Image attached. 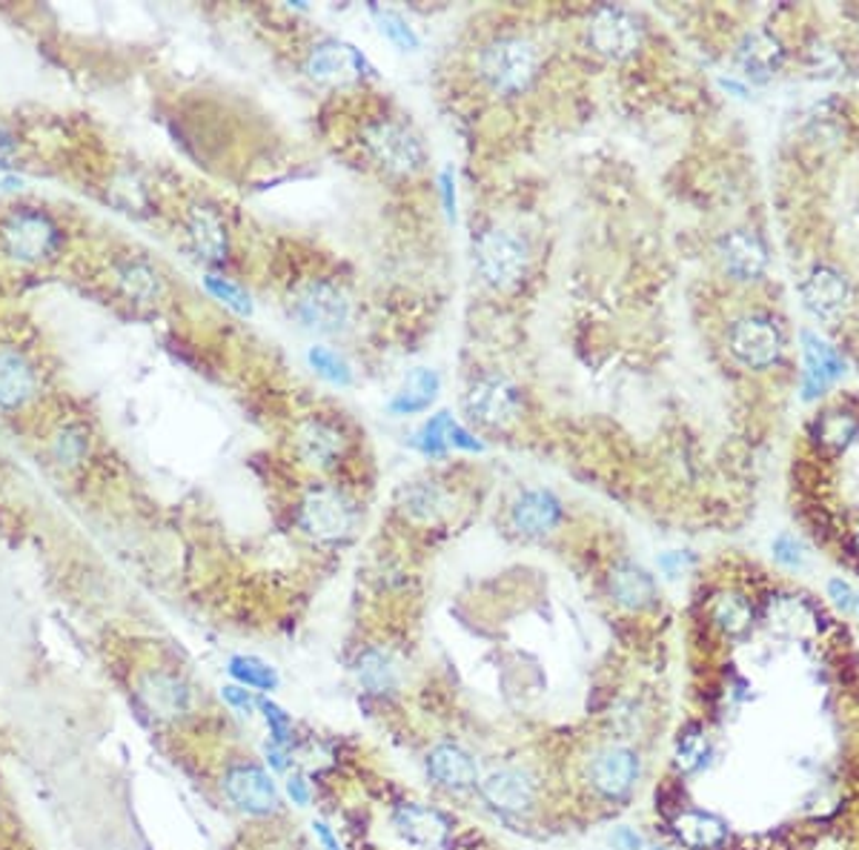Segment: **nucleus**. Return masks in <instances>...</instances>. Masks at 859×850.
Returning <instances> with one entry per match:
<instances>
[{
    "label": "nucleus",
    "mask_w": 859,
    "mask_h": 850,
    "mask_svg": "<svg viewBox=\"0 0 859 850\" xmlns=\"http://www.w3.org/2000/svg\"><path fill=\"white\" fill-rule=\"evenodd\" d=\"M41 390V373L27 350L0 344V410H23Z\"/></svg>",
    "instance_id": "f8f14e48"
},
{
    "label": "nucleus",
    "mask_w": 859,
    "mask_h": 850,
    "mask_svg": "<svg viewBox=\"0 0 859 850\" xmlns=\"http://www.w3.org/2000/svg\"><path fill=\"white\" fill-rule=\"evenodd\" d=\"M430 776L451 790H465L473 788L478 781V768L470 754H465L462 747L456 745H442L436 747L427 759Z\"/></svg>",
    "instance_id": "5701e85b"
},
{
    "label": "nucleus",
    "mask_w": 859,
    "mask_h": 850,
    "mask_svg": "<svg viewBox=\"0 0 859 850\" xmlns=\"http://www.w3.org/2000/svg\"><path fill=\"white\" fill-rule=\"evenodd\" d=\"M14 149H18V144H14V141H12V135L0 129V164H7V160H12Z\"/></svg>",
    "instance_id": "49530a36"
},
{
    "label": "nucleus",
    "mask_w": 859,
    "mask_h": 850,
    "mask_svg": "<svg viewBox=\"0 0 859 850\" xmlns=\"http://www.w3.org/2000/svg\"><path fill=\"white\" fill-rule=\"evenodd\" d=\"M639 774V759L628 747H608L593 759L590 779L593 788L604 796H622L633 788Z\"/></svg>",
    "instance_id": "aec40b11"
},
{
    "label": "nucleus",
    "mask_w": 859,
    "mask_h": 850,
    "mask_svg": "<svg viewBox=\"0 0 859 850\" xmlns=\"http://www.w3.org/2000/svg\"><path fill=\"white\" fill-rule=\"evenodd\" d=\"M292 447H296V456L310 464L312 470L333 473L339 470V464H344L346 453H350V438H346V429L341 427V422L324 413H315L301 418L296 433H292Z\"/></svg>",
    "instance_id": "0eeeda50"
},
{
    "label": "nucleus",
    "mask_w": 859,
    "mask_h": 850,
    "mask_svg": "<svg viewBox=\"0 0 859 850\" xmlns=\"http://www.w3.org/2000/svg\"><path fill=\"white\" fill-rule=\"evenodd\" d=\"M290 304L292 315L301 321V326L324 332V335L346 330L355 312L353 298L344 290V283L327 276L304 278L292 292Z\"/></svg>",
    "instance_id": "20e7f679"
},
{
    "label": "nucleus",
    "mask_w": 859,
    "mask_h": 850,
    "mask_svg": "<svg viewBox=\"0 0 859 850\" xmlns=\"http://www.w3.org/2000/svg\"><path fill=\"white\" fill-rule=\"evenodd\" d=\"M736 58H739V66L745 75L754 77V81H768L783 66V46L768 32H751L739 43Z\"/></svg>",
    "instance_id": "a878e982"
},
{
    "label": "nucleus",
    "mask_w": 859,
    "mask_h": 850,
    "mask_svg": "<svg viewBox=\"0 0 859 850\" xmlns=\"http://www.w3.org/2000/svg\"><path fill=\"white\" fill-rule=\"evenodd\" d=\"M221 693H224V698H227L229 705L236 707V711L250 713L252 707H256V698H252L250 693H247V687H241V685H229V687H224Z\"/></svg>",
    "instance_id": "a19ab883"
},
{
    "label": "nucleus",
    "mask_w": 859,
    "mask_h": 850,
    "mask_svg": "<svg viewBox=\"0 0 859 850\" xmlns=\"http://www.w3.org/2000/svg\"><path fill=\"white\" fill-rule=\"evenodd\" d=\"M482 796L496 810L519 813V810L530 808V802H534V781L527 779L525 774H519V770H496V774H490L482 781Z\"/></svg>",
    "instance_id": "b1692460"
},
{
    "label": "nucleus",
    "mask_w": 859,
    "mask_h": 850,
    "mask_svg": "<svg viewBox=\"0 0 859 850\" xmlns=\"http://www.w3.org/2000/svg\"><path fill=\"white\" fill-rule=\"evenodd\" d=\"M803 301L817 319H837L851 307V287L842 272L831 270V267H817L805 278Z\"/></svg>",
    "instance_id": "f3484780"
},
{
    "label": "nucleus",
    "mask_w": 859,
    "mask_h": 850,
    "mask_svg": "<svg viewBox=\"0 0 859 850\" xmlns=\"http://www.w3.org/2000/svg\"><path fill=\"white\" fill-rule=\"evenodd\" d=\"M673 828H676V837H680L687 848L696 850L716 848V844L725 842V833H728L725 825L711 813H682L680 819L673 822Z\"/></svg>",
    "instance_id": "c756f323"
},
{
    "label": "nucleus",
    "mask_w": 859,
    "mask_h": 850,
    "mask_svg": "<svg viewBox=\"0 0 859 850\" xmlns=\"http://www.w3.org/2000/svg\"><path fill=\"white\" fill-rule=\"evenodd\" d=\"M399 510L413 525H438L453 510V493L444 478H416L399 493Z\"/></svg>",
    "instance_id": "4468645a"
},
{
    "label": "nucleus",
    "mask_w": 859,
    "mask_h": 850,
    "mask_svg": "<svg viewBox=\"0 0 859 850\" xmlns=\"http://www.w3.org/2000/svg\"><path fill=\"white\" fill-rule=\"evenodd\" d=\"M828 593H831V599H834V604H837V608H842V610H851L853 608V590H851V584H848V581L834 579L831 584H828Z\"/></svg>",
    "instance_id": "79ce46f5"
},
{
    "label": "nucleus",
    "mask_w": 859,
    "mask_h": 850,
    "mask_svg": "<svg viewBox=\"0 0 859 850\" xmlns=\"http://www.w3.org/2000/svg\"><path fill=\"white\" fill-rule=\"evenodd\" d=\"M63 249V227L43 207H12L0 215V256L18 267H43Z\"/></svg>",
    "instance_id": "7ed1b4c3"
},
{
    "label": "nucleus",
    "mask_w": 859,
    "mask_h": 850,
    "mask_svg": "<svg viewBox=\"0 0 859 850\" xmlns=\"http://www.w3.org/2000/svg\"><path fill=\"white\" fill-rule=\"evenodd\" d=\"M857 422H853L851 415L842 413H831L828 418H822L819 424V436H822L825 444H834V447H846L853 436H857Z\"/></svg>",
    "instance_id": "f704fd0d"
},
{
    "label": "nucleus",
    "mask_w": 859,
    "mask_h": 850,
    "mask_svg": "<svg viewBox=\"0 0 859 850\" xmlns=\"http://www.w3.org/2000/svg\"><path fill=\"white\" fill-rule=\"evenodd\" d=\"M312 830H315V837L321 839V844H324V850H341L339 839L333 837V830L327 828L324 822H312Z\"/></svg>",
    "instance_id": "a18cd8bd"
},
{
    "label": "nucleus",
    "mask_w": 859,
    "mask_h": 850,
    "mask_svg": "<svg viewBox=\"0 0 859 850\" xmlns=\"http://www.w3.org/2000/svg\"><path fill=\"white\" fill-rule=\"evenodd\" d=\"M361 160L384 178L410 180L427 169V146L407 118L373 112L355 132Z\"/></svg>",
    "instance_id": "f257e3e1"
},
{
    "label": "nucleus",
    "mask_w": 859,
    "mask_h": 850,
    "mask_svg": "<svg viewBox=\"0 0 859 850\" xmlns=\"http://www.w3.org/2000/svg\"><path fill=\"white\" fill-rule=\"evenodd\" d=\"M613 842H617L619 850H642V839H639V833H633V830L628 828H619L617 833H613Z\"/></svg>",
    "instance_id": "c03bdc74"
},
{
    "label": "nucleus",
    "mask_w": 859,
    "mask_h": 850,
    "mask_svg": "<svg viewBox=\"0 0 859 850\" xmlns=\"http://www.w3.org/2000/svg\"><path fill=\"white\" fill-rule=\"evenodd\" d=\"M805 350V398H817L825 387H831L846 373V361L817 332H803Z\"/></svg>",
    "instance_id": "6ab92c4d"
},
{
    "label": "nucleus",
    "mask_w": 859,
    "mask_h": 850,
    "mask_svg": "<svg viewBox=\"0 0 859 850\" xmlns=\"http://www.w3.org/2000/svg\"><path fill=\"white\" fill-rule=\"evenodd\" d=\"M180 227L187 236L195 256L207 263H224L232 252V236H229L227 218L221 209L209 201H189L180 215Z\"/></svg>",
    "instance_id": "1a4fd4ad"
},
{
    "label": "nucleus",
    "mask_w": 859,
    "mask_h": 850,
    "mask_svg": "<svg viewBox=\"0 0 859 850\" xmlns=\"http://www.w3.org/2000/svg\"><path fill=\"white\" fill-rule=\"evenodd\" d=\"M355 673H359L361 685L373 693L393 691L395 682H399V667L384 650H364L359 656V664H355Z\"/></svg>",
    "instance_id": "7c9ffc66"
},
{
    "label": "nucleus",
    "mask_w": 859,
    "mask_h": 850,
    "mask_svg": "<svg viewBox=\"0 0 859 850\" xmlns=\"http://www.w3.org/2000/svg\"><path fill=\"white\" fill-rule=\"evenodd\" d=\"M541 72V52L536 41L521 32L493 35L476 52V75L493 95H525Z\"/></svg>",
    "instance_id": "f03ea898"
},
{
    "label": "nucleus",
    "mask_w": 859,
    "mask_h": 850,
    "mask_svg": "<svg viewBox=\"0 0 859 850\" xmlns=\"http://www.w3.org/2000/svg\"><path fill=\"white\" fill-rule=\"evenodd\" d=\"M590 46L597 49L599 55L610 58V61H624L642 43V29H639L637 18L624 9H599L590 18L588 27Z\"/></svg>",
    "instance_id": "9b49d317"
},
{
    "label": "nucleus",
    "mask_w": 859,
    "mask_h": 850,
    "mask_svg": "<svg viewBox=\"0 0 859 850\" xmlns=\"http://www.w3.org/2000/svg\"><path fill=\"white\" fill-rule=\"evenodd\" d=\"M770 630L790 639H808L817 633V615L797 595H779L768 608Z\"/></svg>",
    "instance_id": "cd10ccee"
},
{
    "label": "nucleus",
    "mask_w": 859,
    "mask_h": 850,
    "mask_svg": "<svg viewBox=\"0 0 859 850\" xmlns=\"http://www.w3.org/2000/svg\"><path fill=\"white\" fill-rule=\"evenodd\" d=\"M774 559L785 567H803V545H799L797 539H790V536H779V539L774 541Z\"/></svg>",
    "instance_id": "ea45409f"
},
{
    "label": "nucleus",
    "mask_w": 859,
    "mask_h": 850,
    "mask_svg": "<svg viewBox=\"0 0 859 850\" xmlns=\"http://www.w3.org/2000/svg\"><path fill=\"white\" fill-rule=\"evenodd\" d=\"M395 825L402 828L404 837L416 839L422 844H442L447 837V819L436 810L422 808V805H404L395 813Z\"/></svg>",
    "instance_id": "c85d7f7f"
},
{
    "label": "nucleus",
    "mask_w": 859,
    "mask_h": 850,
    "mask_svg": "<svg viewBox=\"0 0 859 850\" xmlns=\"http://www.w3.org/2000/svg\"><path fill=\"white\" fill-rule=\"evenodd\" d=\"M720 258L725 263V270L739 281H754L765 272L768 263V252H765L763 241L745 229H734L720 241Z\"/></svg>",
    "instance_id": "412c9836"
},
{
    "label": "nucleus",
    "mask_w": 859,
    "mask_h": 850,
    "mask_svg": "<svg viewBox=\"0 0 859 850\" xmlns=\"http://www.w3.org/2000/svg\"><path fill=\"white\" fill-rule=\"evenodd\" d=\"M112 281L132 304L153 307L167 296V281L158 267L138 252H124L112 261Z\"/></svg>",
    "instance_id": "ddd939ff"
},
{
    "label": "nucleus",
    "mask_w": 859,
    "mask_h": 850,
    "mask_svg": "<svg viewBox=\"0 0 859 850\" xmlns=\"http://www.w3.org/2000/svg\"><path fill=\"white\" fill-rule=\"evenodd\" d=\"M287 794H290V799L296 805L310 802V790H307V781L301 779V776H290V779H287Z\"/></svg>",
    "instance_id": "37998d69"
},
{
    "label": "nucleus",
    "mask_w": 859,
    "mask_h": 850,
    "mask_svg": "<svg viewBox=\"0 0 859 850\" xmlns=\"http://www.w3.org/2000/svg\"><path fill=\"white\" fill-rule=\"evenodd\" d=\"M705 750H707L705 736H702V733H696V730H691V733H687V736H682L676 761H680L682 768H696L702 756H705Z\"/></svg>",
    "instance_id": "58836bf2"
},
{
    "label": "nucleus",
    "mask_w": 859,
    "mask_h": 850,
    "mask_svg": "<svg viewBox=\"0 0 859 850\" xmlns=\"http://www.w3.org/2000/svg\"><path fill=\"white\" fill-rule=\"evenodd\" d=\"M364 66V58L346 43L333 41V38H321L312 43L304 55L307 75L315 77L321 83H339L355 77Z\"/></svg>",
    "instance_id": "dca6fc26"
},
{
    "label": "nucleus",
    "mask_w": 859,
    "mask_h": 850,
    "mask_svg": "<svg viewBox=\"0 0 859 850\" xmlns=\"http://www.w3.org/2000/svg\"><path fill=\"white\" fill-rule=\"evenodd\" d=\"M207 290L213 292L218 301H224L227 307H232V310L238 312H250V298H247V292L238 287V283L227 281V278H218V276H207Z\"/></svg>",
    "instance_id": "c9c22d12"
},
{
    "label": "nucleus",
    "mask_w": 859,
    "mask_h": 850,
    "mask_svg": "<svg viewBox=\"0 0 859 850\" xmlns=\"http://www.w3.org/2000/svg\"><path fill=\"white\" fill-rule=\"evenodd\" d=\"M90 453L92 438L84 422L58 424L55 433L49 436V458H52L61 470H77L81 464H86Z\"/></svg>",
    "instance_id": "bb28decb"
},
{
    "label": "nucleus",
    "mask_w": 859,
    "mask_h": 850,
    "mask_svg": "<svg viewBox=\"0 0 859 850\" xmlns=\"http://www.w3.org/2000/svg\"><path fill=\"white\" fill-rule=\"evenodd\" d=\"M728 346L739 364L751 370L770 366L779 353H783V335L774 326V321L765 315H748L739 319L728 332Z\"/></svg>",
    "instance_id": "9d476101"
},
{
    "label": "nucleus",
    "mask_w": 859,
    "mask_h": 850,
    "mask_svg": "<svg viewBox=\"0 0 859 850\" xmlns=\"http://www.w3.org/2000/svg\"><path fill=\"white\" fill-rule=\"evenodd\" d=\"M530 252L516 232L501 227L485 229L476 241V272L496 292L514 290L525 281Z\"/></svg>",
    "instance_id": "39448f33"
},
{
    "label": "nucleus",
    "mask_w": 859,
    "mask_h": 850,
    "mask_svg": "<svg viewBox=\"0 0 859 850\" xmlns=\"http://www.w3.org/2000/svg\"><path fill=\"white\" fill-rule=\"evenodd\" d=\"M610 595L619 608L644 610L651 608L653 599H656V588H653V579L644 573L642 567L622 561L610 570Z\"/></svg>",
    "instance_id": "393cba45"
},
{
    "label": "nucleus",
    "mask_w": 859,
    "mask_h": 850,
    "mask_svg": "<svg viewBox=\"0 0 859 850\" xmlns=\"http://www.w3.org/2000/svg\"><path fill=\"white\" fill-rule=\"evenodd\" d=\"M229 676L236 678L241 687H256V691H276L278 687V673L256 656L232 659L229 662Z\"/></svg>",
    "instance_id": "473e14b6"
},
{
    "label": "nucleus",
    "mask_w": 859,
    "mask_h": 850,
    "mask_svg": "<svg viewBox=\"0 0 859 850\" xmlns=\"http://www.w3.org/2000/svg\"><path fill=\"white\" fill-rule=\"evenodd\" d=\"M299 525L312 539L339 541L353 530L355 512L339 490L327 485H315L301 496Z\"/></svg>",
    "instance_id": "6e6552de"
},
{
    "label": "nucleus",
    "mask_w": 859,
    "mask_h": 850,
    "mask_svg": "<svg viewBox=\"0 0 859 850\" xmlns=\"http://www.w3.org/2000/svg\"><path fill=\"white\" fill-rule=\"evenodd\" d=\"M521 393L501 375H478L465 393V413L485 429H507L521 422Z\"/></svg>",
    "instance_id": "423d86ee"
},
{
    "label": "nucleus",
    "mask_w": 859,
    "mask_h": 850,
    "mask_svg": "<svg viewBox=\"0 0 859 850\" xmlns=\"http://www.w3.org/2000/svg\"><path fill=\"white\" fill-rule=\"evenodd\" d=\"M714 622L720 624L728 636H739V633H745V630L751 628V619H754V610H751V604L742 599V595L736 593H725L720 595L714 602Z\"/></svg>",
    "instance_id": "2f4dec72"
},
{
    "label": "nucleus",
    "mask_w": 859,
    "mask_h": 850,
    "mask_svg": "<svg viewBox=\"0 0 859 850\" xmlns=\"http://www.w3.org/2000/svg\"><path fill=\"white\" fill-rule=\"evenodd\" d=\"M510 521L525 536H545L561 521V501L548 490H527L516 498Z\"/></svg>",
    "instance_id": "4be33fe9"
},
{
    "label": "nucleus",
    "mask_w": 859,
    "mask_h": 850,
    "mask_svg": "<svg viewBox=\"0 0 859 850\" xmlns=\"http://www.w3.org/2000/svg\"><path fill=\"white\" fill-rule=\"evenodd\" d=\"M224 788H227V796L244 813L267 816L278 808L276 785L256 765H238V768L229 770L227 779H224Z\"/></svg>",
    "instance_id": "2eb2a0df"
},
{
    "label": "nucleus",
    "mask_w": 859,
    "mask_h": 850,
    "mask_svg": "<svg viewBox=\"0 0 859 850\" xmlns=\"http://www.w3.org/2000/svg\"><path fill=\"white\" fill-rule=\"evenodd\" d=\"M857 545H859V539H857Z\"/></svg>",
    "instance_id": "09e8293b"
},
{
    "label": "nucleus",
    "mask_w": 859,
    "mask_h": 850,
    "mask_svg": "<svg viewBox=\"0 0 859 850\" xmlns=\"http://www.w3.org/2000/svg\"><path fill=\"white\" fill-rule=\"evenodd\" d=\"M267 756H270V761H272V768H276V770H284V768H287V761H284V754H281V750H278V745H272V747H267Z\"/></svg>",
    "instance_id": "de8ad7c7"
},
{
    "label": "nucleus",
    "mask_w": 859,
    "mask_h": 850,
    "mask_svg": "<svg viewBox=\"0 0 859 850\" xmlns=\"http://www.w3.org/2000/svg\"><path fill=\"white\" fill-rule=\"evenodd\" d=\"M138 696L155 719L173 722L189 711V687L169 673H146L138 685Z\"/></svg>",
    "instance_id": "a211bd4d"
},
{
    "label": "nucleus",
    "mask_w": 859,
    "mask_h": 850,
    "mask_svg": "<svg viewBox=\"0 0 859 850\" xmlns=\"http://www.w3.org/2000/svg\"><path fill=\"white\" fill-rule=\"evenodd\" d=\"M312 366L319 370V375H324L327 381H333V384H350V366L344 364L339 353L333 350H327V346H315L310 353Z\"/></svg>",
    "instance_id": "72a5a7b5"
},
{
    "label": "nucleus",
    "mask_w": 859,
    "mask_h": 850,
    "mask_svg": "<svg viewBox=\"0 0 859 850\" xmlns=\"http://www.w3.org/2000/svg\"><path fill=\"white\" fill-rule=\"evenodd\" d=\"M258 707H261L263 719H267V725H270L272 742H276V745H287V739H290V716H287L278 705L267 702V698H261Z\"/></svg>",
    "instance_id": "4c0bfd02"
},
{
    "label": "nucleus",
    "mask_w": 859,
    "mask_h": 850,
    "mask_svg": "<svg viewBox=\"0 0 859 850\" xmlns=\"http://www.w3.org/2000/svg\"><path fill=\"white\" fill-rule=\"evenodd\" d=\"M379 23H382V32L395 43V46H402V49H416L418 46L416 32L410 29V23L404 21L402 14L379 12Z\"/></svg>",
    "instance_id": "e433bc0d"
}]
</instances>
